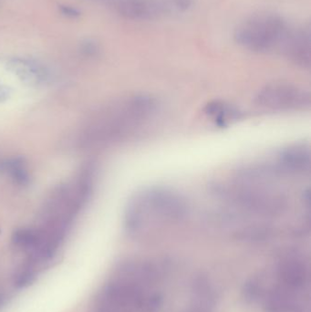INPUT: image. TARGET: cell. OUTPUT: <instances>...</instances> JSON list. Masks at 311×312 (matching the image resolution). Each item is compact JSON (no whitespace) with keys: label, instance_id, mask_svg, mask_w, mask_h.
Returning <instances> with one entry per match:
<instances>
[{"label":"cell","instance_id":"cell-1","mask_svg":"<svg viewBox=\"0 0 311 312\" xmlns=\"http://www.w3.org/2000/svg\"><path fill=\"white\" fill-rule=\"evenodd\" d=\"M155 268L152 263L122 264L99 292L91 312H152L158 297L151 294Z\"/></svg>","mask_w":311,"mask_h":312},{"label":"cell","instance_id":"cell-2","mask_svg":"<svg viewBox=\"0 0 311 312\" xmlns=\"http://www.w3.org/2000/svg\"><path fill=\"white\" fill-rule=\"evenodd\" d=\"M189 203L180 192L166 186L142 188L127 203L124 226L131 235H142L160 226L180 223L189 214Z\"/></svg>","mask_w":311,"mask_h":312},{"label":"cell","instance_id":"cell-3","mask_svg":"<svg viewBox=\"0 0 311 312\" xmlns=\"http://www.w3.org/2000/svg\"><path fill=\"white\" fill-rule=\"evenodd\" d=\"M157 99L149 94H137L121 100L100 112L82 134L86 144L114 142L131 134L154 119L159 111Z\"/></svg>","mask_w":311,"mask_h":312},{"label":"cell","instance_id":"cell-4","mask_svg":"<svg viewBox=\"0 0 311 312\" xmlns=\"http://www.w3.org/2000/svg\"><path fill=\"white\" fill-rule=\"evenodd\" d=\"M268 184L237 176L233 182L215 184L212 193L217 200L240 213L259 218L282 216L290 208L289 197Z\"/></svg>","mask_w":311,"mask_h":312},{"label":"cell","instance_id":"cell-5","mask_svg":"<svg viewBox=\"0 0 311 312\" xmlns=\"http://www.w3.org/2000/svg\"><path fill=\"white\" fill-rule=\"evenodd\" d=\"M290 24L274 13H258L240 22L234 31V39L242 48L256 53L278 51Z\"/></svg>","mask_w":311,"mask_h":312},{"label":"cell","instance_id":"cell-6","mask_svg":"<svg viewBox=\"0 0 311 312\" xmlns=\"http://www.w3.org/2000/svg\"><path fill=\"white\" fill-rule=\"evenodd\" d=\"M311 94L291 83L275 82L263 87L256 95L258 108L270 112H293L309 109Z\"/></svg>","mask_w":311,"mask_h":312},{"label":"cell","instance_id":"cell-7","mask_svg":"<svg viewBox=\"0 0 311 312\" xmlns=\"http://www.w3.org/2000/svg\"><path fill=\"white\" fill-rule=\"evenodd\" d=\"M279 52L293 64L310 68L311 63V31L310 25H290Z\"/></svg>","mask_w":311,"mask_h":312},{"label":"cell","instance_id":"cell-8","mask_svg":"<svg viewBox=\"0 0 311 312\" xmlns=\"http://www.w3.org/2000/svg\"><path fill=\"white\" fill-rule=\"evenodd\" d=\"M311 163L310 146L298 143L282 149L269 164L279 176H300L310 173Z\"/></svg>","mask_w":311,"mask_h":312},{"label":"cell","instance_id":"cell-9","mask_svg":"<svg viewBox=\"0 0 311 312\" xmlns=\"http://www.w3.org/2000/svg\"><path fill=\"white\" fill-rule=\"evenodd\" d=\"M12 66L13 71L23 82L31 85H38L47 81V72L38 64L28 60H16Z\"/></svg>","mask_w":311,"mask_h":312},{"label":"cell","instance_id":"cell-10","mask_svg":"<svg viewBox=\"0 0 311 312\" xmlns=\"http://www.w3.org/2000/svg\"><path fill=\"white\" fill-rule=\"evenodd\" d=\"M0 170L6 173L19 186H27L29 183V175L24 159H7L0 164Z\"/></svg>","mask_w":311,"mask_h":312},{"label":"cell","instance_id":"cell-11","mask_svg":"<svg viewBox=\"0 0 311 312\" xmlns=\"http://www.w3.org/2000/svg\"><path fill=\"white\" fill-rule=\"evenodd\" d=\"M39 234L38 228H20L14 232L12 242L16 247L31 255L38 246Z\"/></svg>","mask_w":311,"mask_h":312},{"label":"cell","instance_id":"cell-12","mask_svg":"<svg viewBox=\"0 0 311 312\" xmlns=\"http://www.w3.org/2000/svg\"><path fill=\"white\" fill-rule=\"evenodd\" d=\"M207 112L213 120L221 124H225L240 117V111L234 106L225 103L215 102L208 105Z\"/></svg>","mask_w":311,"mask_h":312},{"label":"cell","instance_id":"cell-13","mask_svg":"<svg viewBox=\"0 0 311 312\" xmlns=\"http://www.w3.org/2000/svg\"><path fill=\"white\" fill-rule=\"evenodd\" d=\"M38 270V268L34 267L31 264L25 263L21 268L16 271L14 277V284L20 289L32 284L35 279H37Z\"/></svg>","mask_w":311,"mask_h":312},{"label":"cell","instance_id":"cell-14","mask_svg":"<svg viewBox=\"0 0 311 312\" xmlns=\"http://www.w3.org/2000/svg\"><path fill=\"white\" fill-rule=\"evenodd\" d=\"M83 51L89 55H93L98 52V47L93 42H87L83 46Z\"/></svg>","mask_w":311,"mask_h":312},{"label":"cell","instance_id":"cell-15","mask_svg":"<svg viewBox=\"0 0 311 312\" xmlns=\"http://www.w3.org/2000/svg\"><path fill=\"white\" fill-rule=\"evenodd\" d=\"M61 12L66 16H71V17H75V16H78L80 15L79 11L76 10L73 7H71V6H62L61 7Z\"/></svg>","mask_w":311,"mask_h":312},{"label":"cell","instance_id":"cell-16","mask_svg":"<svg viewBox=\"0 0 311 312\" xmlns=\"http://www.w3.org/2000/svg\"><path fill=\"white\" fill-rule=\"evenodd\" d=\"M9 90L5 87V85L0 84V103H3L9 98L10 94H9Z\"/></svg>","mask_w":311,"mask_h":312},{"label":"cell","instance_id":"cell-17","mask_svg":"<svg viewBox=\"0 0 311 312\" xmlns=\"http://www.w3.org/2000/svg\"><path fill=\"white\" fill-rule=\"evenodd\" d=\"M1 303H2V300H1V298H0V306H1Z\"/></svg>","mask_w":311,"mask_h":312},{"label":"cell","instance_id":"cell-18","mask_svg":"<svg viewBox=\"0 0 311 312\" xmlns=\"http://www.w3.org/2000/svg\"><path fill=\"white\" fill-rule=\"evenodd\" d=\"M194 312V311H193V312Z\"/></svg>","mask_w":311,"mask_h":312}]
</instances>
